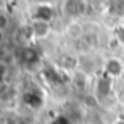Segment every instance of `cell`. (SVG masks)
<instances>
[{
	"label": "cell",
	"instance_id": "6da1fadb",
	"mask_svg": "<svg viewBox=\"0 0 124 124\" xmlns=\"http://www.w3.org/2000/svg\"><path fill=\"white\" fill-rule=\"evenodd\" d=\"M88 3L86 0H64L62 2V11L64 15L69 16L72 19H77L86 13Z\"/></svg>",
	"mask_w": 124,
	"mask_h": 124
},
{
	"label": "cell",
	"instance_id": "7a4b0ae2",
	"mask_svg": "<svg viewBox=\"0 0 124 124\" xmlns=\"http://www.w3.org/2000/svg\"><path fill=\"white\" fill-rule=\"evenodd\" d=\"M124 72V64L118 57H108L103 64V75L108 78H119Z\"/></svg>",
	"mask_w": 124,
	"mask_h": 124
},
{
	"label": "cell",
	"instance_id": "3957f363",
	"mask_svg": "<svg viewBox=\"0 0 124 124\" xmlns=\"http://www.w3.org/2000/svg\"><path fill=\"white\" fill-rule=\"evenodd\" d=\"M30 29H32V38L35 40H46L53 32V26L49 21H32Z\"/></svg>",
	"mask_w": 124,
	"mask_h": 124
},
{
	"label": "cell",
	"instance_id": "277c9868",
	"mask_svg": "<svg viewBox=\"0 0 124 124\" xmlns=\"http://www.w3.org/2000/svg\"><path fill=\"white\" fill-rule=\"evenodd\" d=\"M110 92H111V78L108 77H100L97 81V84H95V92L94 94L99 97V100H102V99L108 97Z\"/></svg>",
	"mask_w": 124,
	"mask_h": 124
},
{
	"label": "cell",
	"instance_id": "5b68a950",
	"mask_svg": "<svg viewBox=\"0 0 124 124\" xmlns=\"http://www.w3.org/2000/svg\"><path fill=\"white\" fill-rule=\"evenodd\" d=\"M84 33L86 32H84L83 26H81L77 19H72V21L65 26V35L69 37V38H72L73 41H78L80 38H83Z\"/></svg>",
	"mask_w": 124,
	"mask_h": 124
},
{
	"label": "cell",
	"instance_id": "8992f818",
	"mask_svg": "<svg viewBox=\"0 0 124 124\" xmlns=\"http://www.w3.org/2000/svg\"><path fill=\"white\" fill-rule=\"evenodd\" d=\"M57 62L62 69L69 70V72H77L78 67H80V57H77L73 54H62L57 59Z\"/></svg>",
	"mask_w": 124,
	"mask_h": 124
},
{
	"label": "cell",
	"instance_id": "52a82bcc",
	"mask_svg": "<svg viewBox=\"0 0 124 124\" xmlns=\"http://www.w3.org/2000/svg\"><path fill=\"white\" fill-rule=\"evenodd\" d=\"M88 84H89V80H88V75H86V73L81 72V70L73 72V75H72V86L77 89V91L84 92V94H86Z\"/></svg>",
	"mask_w": 124,
	"mask_h": 124
},
{
	"label": "cell",
	"instance_id": "ba28073f",
	"mask_svg": "<svg viewBox=\"0 0 124 124\" xmlns=\"http://www.w3.org/2000/svg\"><path fill=\"white\" fill-rule=\"evenodd\" d=\"M83 103L86 107H89V108H95V107H99V103H100V100H99V97L95 94H91V92H86L83 97Z\"/></svg>",
	"mask_w": 124,
	"mask_h": 124
},
{
	"label": "cell",
	"instance_id": "9c48e42d",
	"mask_svg": "<svg viewBox=\"0 0 124 124\" xmlns=\"http://www.w3.org/2000/svg\"><path fill=\"white\" fill-rule=\"evenodd\" d=\"M10 26V18L5 11H0V30H7Z\"/></svg>",
	"mask_w": 124,
	"mask_h": 124
},
{
	"label": "cell",
	"instance_id": "30bf717a",
	"mask_svg": "<svg viewBox=\"0 0 124 124\" xmlns=\"http://www.w3.org/2000/svg\"><path fill=\"white\" fill-rule=\"evenodd\" d=\"M113 37L116 38L118 41H119V45H121V46H124V26H119V27H116V29H115V33H113Z\"/></svg>",
	"mask_w": 124,
	"mask_h": 124
},
{
	"label": "cell",
	"instance_id": "8fae6325",
	"mask_svg": "<svg viewBox=\"0 0 124 124\" xmlns=\"http://www.w3.org/2000/svg\"><path fill=\"white\" fill-rule=\"evenodd\" d=\"M7 124H26V119L21 115H11L7 119Z\"/></svg>",
	"mask_w": 124,
	"mask_h": 124
},
{
	"label": "cell",
	"instance_id": "7c38bea8",
	"mask_svg": "<svg viewBox=\"0 0 124 124\" xmlns=\"http://www.w3.org/2000/svg\"><path fill=\"white\" fill-rule=\"evenodd\" d=\"M5 41V30H0V45Z\"/></svg>",
	"mask_w": 124,
	"mask_h": 124
},
{
	"label": "cell",
	"instance_id": "4fadbf2b",
	"mask_svg": "<svg viewBox=\"0 0 124 124\" xmlns=\"http://www.w3.org/2000/svg\"><path fill=\"white\" fill-rule=\"evenodd\" d=\"M113 124H124V119H116Z\"/></svg>",
	"mask_w": 124,
	"mask_h": 124
}]
</instances>
